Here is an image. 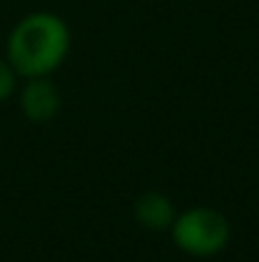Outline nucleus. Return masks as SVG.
Segmentation results:
<instances>
[{
  "instance_id": "obj_4",
  "label": "nucleus",
  "mask_w": 259,
  "mask_h": 262,
  "mask_svg": "<svg viewBox=\"0 0 259 262\" xmlns=\"http://www.w3.org/2000/svg\"><path fill=\"white\" fill-rule=\"evenodd\" d=\"M135 219L145 229H153V232L171 229L173 219H175V206L166 193L148 191L135 201Z\"/></svg>"
},
{
  "instance_id": "obj_2",
  "label": "nucleus",
  "mask_w": 259,
  "mask_h": 262,
  "mask_svg": "<svg viewBox=\"0 0 259 262\" xmlns=\"http://www.w3.org/2000/svg\"><path fill=\"white\" fill-rule=\"evenodd\" d=\"M229 222L221 211L208 206H196L183 214H175L171 224V237L175 247L193 257H211L221 252L229 242Z\"/></svg>"
},
{
  "instance_id": "obj_1",
  "label": "nucleus",
  "mask_w": 259,
  "mask_h": 262,
  "mask_svg": "<svg viewBox=\"0 0 259 262\" xmlns=\"http://www.w3.org/2000/svg\"><path fill=\"white\" fill-rule=\"evenodd\" d=\"M69 26L59 15L41 10L28 13L13 26L5 46V59L23 79L51 77L69 56Z\"/></svg>"
},
{
  "instance_id": "obj_3",
  "label": "nucleus",
  "mask_w": 259,
  "mask_h": 262,
  "mask_svg": "<svg viewBox=\"0 0 259 262\" xmlns=\"http://www.w3.org/2000/svg\"><path fill=\"white\" fill-rule=\"evenodd\" d=\"M20 107L26 112L28 120L33 122H49L59 115L61 107V97L59 89L51 84L49 77H36L28 79V84L20 92Z\"/></svg>"
},
{
  "instance_id": "obj_5",
  "label": "nucleus",
  "mask_w": 259,
  "mask_h": 262,
  "mask_svg": "<svg viewBox=\"0 0 259 262\" xmlns=\"http://www.w3.org/2000/svg\"><path fill=\"white\" fill-rule=\"evenodd\" d=\"M15 79H18V74L10 67V61L8 59H0V102H5L15 92Z\"/></svg>"
}]
</instances>
